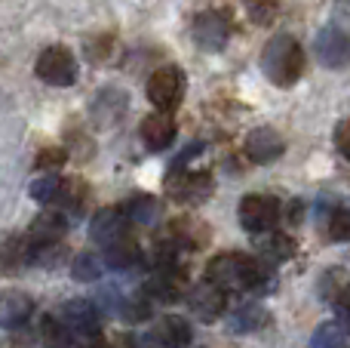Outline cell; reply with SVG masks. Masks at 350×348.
<instances>
[{
    "label": "cell",
    "instance_id": "23",
    "mask_svg": "<svg viewBox=\"0 0 350 348\" xmlns=\"http://www.w3.org/2000/svg\"><path fill=\"white\" fill-rule=\"evenodd\" d=\"M139 259H142V247H139V240H133L129 234H123V238L111 240V244L105 247V262H108L111 269H133Z\"/></svg>",
    "mask_w": 350,
    "mask_h": 348
},
{
    "label": "cell",
    "instance_id": "30",
    "mask_svg": "<svg viewBox=\"0 0 350 348\" xmlns=\"http://www.w3.org/2000/svg\"><path fill=\"white\" fill-rule=\"evenodd\" d=\"M59 185H62V179L55 176V173H46V176L31 182V197H34L37 203H53L55 197H59Z\"/></svg>",
    "mask_w": 350,
    "mask_h": 348
},
{
    "label": "cell",
    "instance_id": "31",
    "mask_svg": "<svg viewBox=\"0 0 350 348\" xmlns=\"http://www.w3.org/2000/svg\"><path fill=\"white\" fill-rule=\"evenodd\" d=\"M280 0H246V12L255 25H271L277 18Z\"/></svg>",
    "mask_w": 350,
    "mask_h": 348
},
{
    "label": "cell",
    "instance_id": "12",
    "mask_svg": "<svg viewBox=\"0 0 350 348\" xmlns=\"http://www.w3.org/2000/svg\"><path fill=\"white\" fill-rule=\"evenodd\" d=\"M145 339L157 348H187L193 339V330L181 314H163V318L154 324V333Z\"/></svg>",
    "mask_w": 350,
    "mask_h": 348
},
{
    "label": "cell",
    "instance_id": "1",
    "mask_svg": "<svg viewBox=\"0 0 350 348\" xmlns=\"http://www.w3.org/2000/svg\"><path fill=\"white\" fill-rule=\"evenodd\" d=\"M206 281L221 290H252L261 296L277 290V275L271 271V265L246 253H218L206 265Z\"/></svg>",
    "mask_w": 350,
    "mask_h": 348
},
{
    "label": "cell",
    "instance_id": "3",
    "mask_svg": "<svg viewBox=\"0 0 350 348\" xmlns=\"http://www.w3.org/2000/svg\"><path fill=\"white\" fill-rule=\"evenodd\" d=\"M191 34L197 47H203L206 53H218L228 47L230 34H234V16L228 10H203L193 16Z\"/></svg>",
    "mask_w": 350,
    "mask_h": 348
},
{
    "label": "cell",
    "instance_id": "13",
    "mask_svg": "<svg viewBox=\"0 0 350 348\" xmlns=\"http://www.w3.org/2000/svg\"><path fill=\"white\" fill-rule=\"evenodd\" d=\"M283 151L286 142L273 127H258L246 136V154L255 164H273V160L283 158Z\"/></svg>",
    "mask_w": 350,
    "mask_h": 348
},
{
    "label": "cell",
    "instance_id": "26",
    "mask_svg": "<svg viewBox=\"0 0 350 348\" xmlns=\"http://www.w3.org/2000/svg\"><path fill=\"white\" fill-rule=\"evenodd\" d=\"M102 271H105V265H102V259H98L96 253H77V256H74V262H71V277H74V281H80V284L98 281V277H102Z\"/></svg>",
    "mask_w": 350,
    "mask_h": 348
},
{
    "label": "cell",
    "instance_id": "15",
    "mask_svg": "<svg viewBox=\"0 0 350 348\" xmlns=\"http://www.w3.org/2000/svg\"><path fill=\"white\" fill-rule=\"evenodd\" d=\"M90 234H92V240H98L102 247H108L111 240L129 234V219L123 216L120 207H105V210H98V213L92 216Z\"/></svg>",
    "mask_w": 350,
    "mask_h": 348
},
{
    "label": "cell",
    "instance_id": "29",
    "mask_svg": "<svg viewBox=\"0 0 350 348\" xmlns=\"http://www.w3.org/2000/svg\"><path fill=\"white\" fill-rule=\"evenodd\" d=\"M345 345V330H341L338 324H320L314 330V336H310V348H341Z\"/></svg>",
    "mask_w": 350,
    "mask_h": 348
},
{
    "label": "cell",
    "instance_id": "5",
    "mask_svg": "<svg viewBox=\"0 0 350 348\" xmlns=\"http://www.w3.org/2000/svg\"><path fill=\"white\" fill-rule=\"evenodd\" d=\"M148 99L157 111L170 114L172 108H178L181 99H185V74L175 65H163L148 77Z\"/></svg>",
    "mask_w": 350,
    "mask_h": 348
},
{
    "label": "cell",
    "instance_id": "18",
    "mask_svg": "<svg viewBox=\"0 0 350 348\" xmlns=\"http://www.w3.org/2000/svg\"><path fill=\"white\" fill-rule=\"evenodd\" d=\"M142 142H145L151 151H166V148L175 142V123L166 111H157V114L145 117L142 121Z\"/></svg>",
    "mask_w": 350,
    "mask_h": 348
},
{
    "label": "cell",
    "instance_id": "22",
    "mask_svg": "<svg viewBox=\"0 0 350 348\" xmlns=\"http://www.w3.org/2000/svg\"><path fill=\"white\" fill-rule=\"evenodd\" d=\"M317 290H320V296L326 302H341L350 296V271L341 269V265H335V269H326L320 275V281H317Z\"/></svg>",
    "mask_w": 350,
    "mask_h": 348
},
{
    "label": "cell",
    "instance_id": "11",
    "mask_svg": "<svg viewBox=\"0 0 350 348\" xmlns=\"http://www.w3.org/2000/svg\"><path fill=\"white\" fill-rule=\"evenodd\" d=\"M314 53L326 68H345L350 65V37L338 28H326L317 34Z\"/></svg>",
    "mask_w": 350,
    "mask_h": 348
},
{
    "label": "cell",
    "instance_id": "2",
    "mask_svg": "<svg viewBox=\"0 0 350 348\" xmlns=\"http://www.w3.org/2000/svg\"><path fill=\"white\" fill-rule=\"evenodd\" d=\"M261 68H265L271 84L295 86L301 80L304 68H308V55L292 34H277L267 40L265 53H261Z\"/></svg>",
    "mask_w": 350,
    "mask_h": 348
},
{
    "label": "cell",
    "instance_id": "7",
    "mask_svg": "<svg viewBox=\"0 0 350 348\" xmlns=\"http://www.w3.org/2000/svg\"><path fill=\"white\" fill-rule=\"evenodd\" d=\"M166 195L178 203H203L212 195V176L209 173H191V170H172L166 176Z\"/></svg>",
    "mask_w": 350,
    "mask_h": 348
},
{
    "label": "cell",
    "instance_id": "19",
    "mask_svg": "<svg viewBox=\"0 0 350 348\" xmlns=\"http://www.w3.org/2000/svg\"><path fill=\"white\" fill-rule=\"evenodd\" d=\"M59 213L71 216V219H80V216L86 213V207H90V185L83 182L80 176H71L65 179V182L59 185Z\"/></svg>",
    "mask_w": 350,
    "mask_h": 348
},
{
    "label": "cell",
    "instance_id": "36",
    "mask_svg": "<svg viewBox=\"0 0 350 348\" xmlns=\"http://www.w3.org/2000/svg\"><path fill=\"white\" fill-rule=\"evenodd\" d=\"M335 148L341 151V158L350 160V117L335 127Z\"/></svg>",
    "mask_w": 350,
    "mask_h": 348
},
{
    "label": "cell",
    "instance_id": "10",
    "mask_svg": "<svg viewBox=\"0 0 350 348\" xmlns=\"http://www.w3.org/2000/svg\"><path fill=\"white\" fill-rule=\"evenodd\" d=\"M187 306H191V312L197 314L200 321L212 324V321H218L224 314V308H228V296H224L221 287L203 281V284H197V287L187 293Z\"/></svg>",
    "mask_w": 350,
    "mask_h": 348
},
{
    "label": "cell",
    "instance_id": "20",
    "mask_svg": "<svg viewBox=\"0 0 350 348\" xmlns=\"http://www.w3.org/2000/svg\"><path fill=\"white\" fill-rule=\"evenodd\" d=\"M166 240L175 247V250H197V247L206 244V225L197 219H191V216H181V219H175L170 225V232H166Z\"/></svg>",
    "mask_w": 350,
    "mask_h": 348
},
{
    "label": "cell",
    "instance_id": "33",
    "mask_svg": "<svg viewBox=\"0 0 350 348\" xmlns=\"http://www.w3.org/2000/svg\"><path fill=\"white\" fill-rule=\"evenodd\" d=\"M114 47L117 43H114L111 34H98V37H92V40H86V55L102 65V62H108L111 55H114Z\"/></svg>",
    "mask_w": 350,
    "mask_h": 348
},
{
    "label": "cell",
    "instance_id": "35",
    "mask_svg": "<svg viewBox=\"0 0 350 348\" xmlns=\"http://www.w3.org/2000/svg\"><path fill=\"white\" fill-rule=\"evenodd\" d=\"M65 160H68L65 148H43V151H37V166H43V170H55Z\"/></svg>",
    "mask_w": 350,
    "mask_h": 348
},
{
    "label": "cell",
    "instance_id": "6",
    "mask_svg": "<svg viewBox=\"0 0 350 348\" xmlns=\"http://www.w3.org/2000/svg\"><path fill=\"white\" fill-rule=\"evenodd\" d=\"M280 216H283V207H280V201L271 195H246L240 201V225L246 228L249 234L273 232Z\"/></svg>",
    "mask_w": 350,
    "mask_h": 348
},
{
    "label": "cell",
    "instance_id": "9",
    "mask_svg": "<svg viewBox=\"0 0 350 348\" xmlns=\"http://www.w3.org/2000/svg\"><path fill=\"white\" fill-rule=\"evenodd\" d=\"M59 321L71 330V336H96L98 333V308L90 299H68L59 308Z\"/></svg>",
    "mask_w": 350,
    "mask_h": 348
},
{
    "label": "cell",
    "instance_id": "34",
    "mask_svg": "<svg viewBox=\"0 0 350 348\" xmlns=\"http://www.w3.org/2000/svg\"><path fill=\"white\" fill-rule=\"evenodd\" d=\"M120 306H123V296L114 287H105L96 299V308H102L105 314H120Z\"/></svg>",
    "mask_w": 350,
    "mask_h": 348
},
{
    "label": "cell",
    "instance_id": "16",
    "mask_svg": "<svg viewBox=\"0 0 350 348\" xmlns=\"http://www.w3.org/2000/svg\"><path fill=\"white\" fill-rule=\"evenodd\" d=\"M31 262H34V244L28 240V234H10L0 244V271L3 275H18Z\"/></svg>",
    "mask_w": 350,
    "mask_h": 348
},
{
    "label": "cell",
    "instance_id": "17",
    "mask_svg": "<svg viewBox=\"0 0 350 348\" xmlns=\"http://www.w3.org/2000/svg\"><path fill=\"white\" fill-rule=\"evenodd\" d=\"M68 232V219L65 213H55V210H46L40 213L28 228V240L34 247H46V244H59Z\"/></svg>",
    "mask_w": 350,
    "mask_h": 348
},
{
    "label": "cell",
    "instance_id": "14",
    "mask_svg": "<svg viewBox=\"0 0 350 348\" xmlns=\"http://www.w3.org/2000/svg\"><path fill=\"white\" fill-rule=\"evenodd\" d=\"M31 314H34V299L28 293H22V290L0 293V327L18 330V327H25L31 321Z\"/></svg>",
    "mask_w": 350,
    "mask_h": 348
},
{
    "label": "cell",
    "instance_id": "27",
    "mask_svg": "<svg viewBox=\"0 0 350 348\" xmlns=\"http://www.w3.org/2000/svg\"><path fill=\"white\" fill-rule=\"evenodd\" d=\"M40 339L46 348H71V330L59 321V314L40 321Z\"/></svg>",
    "mask_w": 350,
    "mask_h": 348
},
{
    "label": "cell",
    "instance_id": "32",
    "mask_svg": "<svg viewBox=\"0 0 350 348\" xmlns=\"http://www.w3.org/2000/svg\"><path fill=\"white\" fill-rule=\"evenodd\" d=\"M120 318L126 321V324H142V321L151 318V306H148V299H139V296H133V299H123Z\"/></svg>",
    "mask_w": 350,
    "mask_h": 348
},
{
    "label": "cell",
    "instance_id": "28",
    "mask_svg": "<svg viewBox=\"0 0 350 348\" xmlns=\"http://www.w3.org/2000/svg\"><path fill=\"white\" fill-rule=\"evenodd\" d=\"M326 232L335 244H347L350 240V203H341V207H335L332 213H329Z\"/></svg>",
    "mask_w": 350,
    "mask_h": 348
},
{
    "label": "cell",
    "instance_id": "37",
    "mask_svg": "<svg viewBox=\"0 0 350 348\" xmlns=\"http://www.w3.org/2000/svg\"><path fill=\"white\" fill-rule=\"evenodd\" d=\"M335 314H338V327L345 333H350V296L341 302H335Z\"/></svg>",
    "mask_w": 350,
    "mask_h": 348
},
{
    "label": "cell",
    "instance_id": "25",
    "mask_svg": "<svg viewBox=\"0 0 350 348\" xmlns=\"http://www.w3.org/2000/svg\"><path fill=\"white\" fill-rule=\"evenodd\" d=\"M120 210H123V216H126L129 222H135V225H154V222L160 219V213H163L160 201H157V197H151V195L129 197Z\"/></svg>",
    "mask_w": 350,
    "mask_h": 348
},
{
    "label": "cell",
    "instance_id": "4",
    "mask_svg": "<svg viewBox=\"0 0 350 348\" xmlns=\"http://www.w3.org/2000/svg\"><path fill=\"white\" fill-rule=\"evenodd\" d=\"M34 74L49 86H71L77 80L80 68H77V59H74L71 49L65 47H46L40 55H37V65H34Z\"/></svg>",
    "mask_w": 350,
    "mask_h": 348
},
{
    "label": "cell",
    "instance_id": "24",
    "mask_svg": "<svg viewBox=\"0 0 350 348\" xmlns=\"http://www.w3.org/2000/svg\"><path fill=\"white\" fill-rule=\"evenodd\" d=\"M258 253H261V262H286V259L295 256V240L286 238V234H273L265 232L258 234Z\"/></svg>",
    "mask_w": 350,
    "mask_h": 348
},
{
    "label": "cell",
    "instance_id": "8",
    "mask_svg": "<svg viewBox=\"0 0 350 348\" xmlns=\"http://www.w3.org/2000/svg\"><path fill=\"white\" fill-rule=\"evenodd\" d=\"M187 290V275L178 269L175 262H166V265H157V269L148 275L145 281V293L157 302H178Z\"/></svg>",
    "mask_w": 350,
    "mask_h": 348
},
{
    "label": "cell",
    "instance_id": "21",
    "mask_svg": "<svg viewBox=\"0 0 350 348\" xmlns=\"http://www.w3.org/2000/svg\"><path fill=\"white\" fill-rule=\"evenodd\" d=\"M267 321H271V314H267L265 306L246 302V306H240L234 314H230L228 330L230 333H255V330H261V327H267Z\"/></svg>",
    "mask_w": 350,
    "mask_h": 348
}]
</instances>
